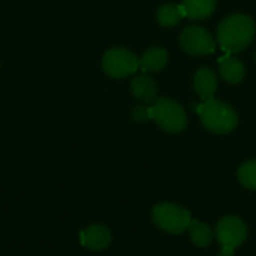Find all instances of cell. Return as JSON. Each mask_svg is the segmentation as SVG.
I'll list each match as a JSON object with an SVG mask.
<instances>
[{
  "label": "cell",
  "instance_id": "1",
  "mask_svg": "<svg viewBox=\"0 0 256 256\" xmlns=\"http://www.w3.org/2000/svg\"><path fill=\"white\" fill-rule=\"evenodd\" d=\"M255 38V22L249 15L234 14L226 16L218 27V42L226 54L240 52Z\"/></svg>",
  "mask_w": 256,
  "mask_h": 256
},
{
  "label": "cell",
  "instance_id": "2",
  "mask_svg": "<svg viewBox=\"0 0 256 256\" xmlns=\"http://www.w3.org/2000/svg\"><path fill=\"white\" fill-rule=\"evenodd\" d=\"M201 123L213 134L225 135L237 128L238 117L232 106L218 99H207L198 106Z\"/></svg>",
  "mask_w": 256,
  "mask_h": 256
},
{
  "label": "cell",
  "instance_id": "3",
  "mask_svg": "<svg viewBox=\"0 0 256 256\" xmlns=\"http://www.w3.org/2000/svg\"><path fill=\"white\" fill-rule=\"evenodd\" d=\"M152 120L168 134H180L188 126V116L184 108L170 98L156 99L154 105L150 106Z\"/></svg>",
  "mask_w": 256,
  "mask_h": 256
},
{
  "label": "cell",
  "instance_id": "4",
  "mask_svg": "<svg viewBox=\"0 0 256 256\" xmlns=\"http://www.w3.org/2000/svg\"><path fill=\"white\" fill-rule=\"evenodd\" d=\"M152 219L158 228L168 234L178 236L184 232L190 224V213L172 202L156 204L152 210Z\"/></svg>",
  "mask_w": 256,
  "mask_h": 256
},
{
  "label": "cell",
  "instance_id": "5",
  "mask_svg": "<svg viewBox=\"0 0 256 256\" xmlns=\"http://www.w3.org/2000/svg\"><path fill=\"white\" fill-rule=\"evenodd\" d=\"M102 68L108 76L122 80L136 72V69L140 68V58L132 51L116 46L104 54Z\"/></svg>",
  "mask_w": 256,
  "mask_h": 256
},
{
  "label": "cell",
  "instance_id": "6",
  "mask_svg": "<svg viewBox=\"0 0 256 256\" xmlns=\"http://www.w3.org/2000/svg\"><path fill=\"white\" fill-rule=\"evenodd\" d=\"M214 236L222 249L234 250L238 246H242L248 238V226L240 218L226 216L218 222Z\"/></svg>",
  "mask_w": 256,
  "mask_h": 256
},
{
  "label": "cell",
  "instance_id": "7",
  "mask_svg": "<svg viewBox=\"0 0 256 256\" xmlns=\"http://www.w3.org/2000/svg\"><path fill=\"white\" fill-rule=\"evenodd\" d=\"M182 48L190 56H207L216 50V40L201 26H189L180 34Z\"/></svg>",
  "mask_w": 256,
  "mask_h": 256
},
{
  "label": "cell",
  "instance_id": "8",
  "mask_svg": "<svg viewBox=\"0 0 256 256\" xmlns=\"http://www.w3.org/2000/svg\"><path fill=\"white\" fill-rule=\"evenodd\" d=\"M111 243V232L104 225H92L81 232V244L92 250H104Z\"/></svg>",
  "mask_w": 256,
  "mask_h": 256
},
{
  "label": "cell",
  "instance_id": "9",
  "mask_svg": "<svg viewBox=\"0 0 256 256\" xmlns=\"http://www.w3.org/2000/svg\"><path fill=\"white\" fill-rule=\"evenodd\" d=\"M194 88L200 94L201 99H204V100L212 99L214 96L216 90H218V76H216V74L208 68L200 69L194 76Z\"/></svg>",
  "mask_w": 256,
  "mask_h": 256
},
{
  "label": "cell",
  "instance_id": "10",
  "mask_svg": "<svg viewBox=\"0 0 256 256\" xmlns=\"http://www.w3.org/2000/svg\"><path fill=\"white\" fill-rule=\"evenodd\" d=\"M219 74L226 82L238 84L246 75V68L240 58L226 56L219 60Z\"/></svg>",
  "mask_w": 256,
  "mask_h": 256
},
{
  "label": "cell",
  "instance_id": "11",
  "mask_svg": "<svg viewBox=\"0 0 256 256\" xmlns=\"http://www.w3.org/2000/svg\"><path fill=\"white\" fill-rule=\"evenodd\" d=\"M168 63V52L165 48L152 46L140 58V69L142 72H159Z\"/></svg>",
  "mask_w": 256,
  "mask_h": 256
},
{
  "label": "cell",
  "instance_id": "12",
  "mask_svg": "<svg viewBox=\"0 0 256 256\" xmlns=\"http://www.w3.org/2000/svg\"><path fill=\"white\" fill-rule=\"evenodd\" d=\"M130 92L132 94L140 99L141 102H154L158 96V87L154 80H152L148 75H138L130 82Z\"/></svg>",
  "mask_w": 256,
  "mask_h": 256
},
{
  "label": "cell",
  "instance_id": "13",
  "mask_svg": "<svg viewBox=\"0 0 256 256\" xmlns=\"http://www.w3.org/2000/svg\"><path fill=\"white\" fill-rule=\"evenodd\" d=\"M218 2L216 0H183L182 8L184 12V16L190 20H206L208 18L214 9Z\"/></svg>",
  "mask_w": 256,
  "mask_h": 256
},
{
  "label": "cell",
  "instance_id": "14",
  "mask_svg": "<svg viewBox=\"0 0 256 256\" xmlns=\"http://www.w3.org/2000/svg\"><path fill=\"white\" fill-rule=\"evenodd\" d=\"M183 16H184V12H183L182 4H174V3H165L156 12L158 22L164 27L177 26Z\"/></svg>",
  "mask_w": 256,
  "mask_h": 256
},
{
  "label": "cell",
  "instance_id": "15",
  "mask_svg": "<svg viewBox=\"0 0 256 256\" xmlns=\"http://www.w3.org/2000/svg\"><path fill=\"white\" fill-rule=\"evenodd\" d=\"M190 240L198 248H207L213 242V231L208 225L202 224L201 220H190L188 226Z\"/></svg>",
  "mask_w": 256,
  "mask_h": 256
},
{
  "label": "cell",
  "instance_id": "16",
  "mask_svg": "<svg viewBox=\"0 0 256 256\" xmlns=\"http://www.w3.org/2000/svg\"><path fill=\"white\" fill-rule=\"evenodd\" d=\"M237 177H238V182L244 188H248L250 190H256V159L244 162L238 168Z\"/></svg>",
  "mask_w": 256,
  "mask_h": 256
},
{
  "label": "cell",
  "instance_id": "17",
  "mask_svg": "<svg viewBox=\"0 0 256 256\" xmlns=\"http://www.w3.org/2000/svg\"><path fill=\"white\" fill-rule=\"evenodd\" d=\"M132 118L135 122H147V120H152L150 106H142V105L135 106L132 110Z\"/></svg>",
  "mask_w": 256,
  "mask_h": 256
},
{
  "label": "cell",
  "instance_id": "18",
  "mask_svg": "<svg viewBox=\"0 0 256 256\" xmlns=\"http://www.w3.org/2000/svg\"><path fill=\"white\" fill-rule=\"evenodd\" d=\"M218 256H234V250H226V249H224Z\"/></svg>",
  "mask_w": 256,
  "mask_h": 256
}]
</instances>
